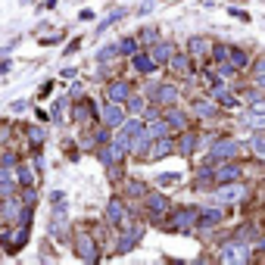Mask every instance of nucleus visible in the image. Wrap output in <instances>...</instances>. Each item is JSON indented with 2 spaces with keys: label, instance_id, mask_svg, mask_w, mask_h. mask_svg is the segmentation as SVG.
<instances>
[{
  "label": "nucleus",
  "instance_id": "1",
  "mask_svg": "<svg viewBox=\"0 0 265 265\" xmlns=\"http://www.w3.org/2000/svg\"><path fill=\"white\" fill-rule=\"evenodd\" d=\"M97 116H100V122H103L106 128H119L122 122H125V113H122V110H119V103H113V100L106 103V106H103V110H100Z\"/></svg>",
  "mask_w": 265,
  "mask_h": 265
},
{
  "label": "nucleus",
  "instance_id": "2",
  "mask_svg": "<svg viewBox=\"0 0 265 265\" xmlns=\"http://www.w3.org/2000/svg\"><path fill=\"white\" fill-rule=\"evenodd\" d=\"M75 253H78L81 259H87V262H94V259H97V243H94V237L84 234V231H78V234H75Z\"/></svg>",
  "mask_w": 265,
  "mask_h": 265
},
{
  "label": "nucleus",
  "instance_id": "3",
  "mask_svg": "<svg viewBox=\"0 0 265 265\" xmlns=\"http://www.w3.org/2000/svg\"><path fill=\"white\" fill-rule=\"evenodd\" d=\"M25 240H28V222H19L13 234H4V243H7V250H10V253H16Z\"/></svg>",
  "mask_w": 265,
  "mask_h": 265
},
{
  "label": "nucleus",
  "instance_id": "4",
  "mask_svg": "<svg viewBox=\"0 0 265 265\" xmlns=\"http://www.w3.org/2000/svg\"><path fill=\"white\" fill-rule=\"evenodd\" d=\"M140 237H144V225H128V234H122L119 240V253H131Z\"/></svg>",
  "mask_w": 265,
  "mask_h": 265
},
{
  "label": "nucleus",
  "instance_id": "5",
  "mask_svg": "<svg viewBox=\"0 0 265 265\" xmlns=\"http://www.w3.org/2000/svg\"><path fill=\"white\" fill-rule=\"evenodd\" d=\"M234 153H237V140H231V137L216 140V147L209 150V163H212V159H231Z\"/></svg>",
  "mask_w": 265,
  "mask_h": 265
},
{
  "label": "nucleus",
  "instance_id": "6",
  "mask_svg": "<svg viewBox=\"0 0 265 265\" xmlns=\"http://www.w3.org/2000/svg\"><path fill=\"white\" fill-rule=\"evenodd\" d=\"M197 222H200V209H193V206L178 209L172 216V228H190V225H197Z\"/></svg>",
  "mask_w": 265,
  "mask_h": 265
},
{
  "label": "nucleus",
  "instance_id": "7",
  "mask_svg": "<svg viewBox=\"0 0 265 265\" xmlns=\"http://www.w3.org/2000/svg\"><path fill=\"white\" fill-rule=\"evenodd\" d=\"M172 147H175V140L166 134V137H159L156 144H150V153L144 156V159H150V163H156V159H163V156H169L172 153Z\"/></svg>",
  "mask_w": 265,
  "mask_h": 265
},
{
  "label": "nucleus",
  "instance_id": "8",
  "mask_svg": "<svg viewBox=\"0 0 265 265\" xmlns=\"http://www.w3.org/2000/svg\"><path fill=\"white\" fill-rule=\"evenodd\" d=\"M147 209H150V216L153 219H163V216H169V200L163 197V193H150V197H147Z\"/></svg>",
  "mask_w": 265,
  "mask_h": 265
},
{
  "label": "nucleus",
  "instance_id": "9",
  "mask_svg": "<svg viewBox=\"0 0 265 265\" xmlns=\"http://www.w3.org/2000/svg\"><path fill=\"white\" fill-rule=\"evenodd\" d=\"M153 100L159 106H172L175 100H178V91H175V84H156L153 87Z\"/></svg>",
  "mask_w": 265,
  "mask_h": 265
},
{
  "label": "nucleus",
  "instance_id": "10",
  "mask_svg": "<svg viewBox=\"0 0 265 265\" xmlns=\"http://www.w3.org/2000/svg\"><path fill=\"white\" fill-rule=\"evenodd\" d=\"M128 94H131V87L125 81H110V84H106V97H110L113 103H125Z\"/></svg>",
  "mask_w": 265,
  "mask_h": 265
},
{
  "label": "nucleus",
  "instance_id": "11",
  "mask_svg": "<svg viewBox=\"0 0 265 265\" xmlns=\"http://www.w3.org/2000/svg\"><path fill=\"white\" fill-rule=\"evenodd\" d=\"M222 259L225 262H246V259H250V250L240 246V243H228L225 250H222Z\"/></svg>",
  "mask_w": 265,
  "mask_h": 265
},
{
  "label": "nucleus",
  "instance_id": "12",
  "mask_svg": "<svg viewBox=\"0 0 265 265\" xmlns=\"http://www.w3.org/2000/svg\"><path fill=\"white\" fill-rule=\"evenodd\" d=\"M125 153H128V150L122 147V144H113V147H103V150H100V159H103L106 166H116L119 159H125Z\"/></svg>",
  "mask_w": 265,
  "mask_h": 265
},
{
  "label": "nucleus",
  "instance_id": "13",
  "mask_svg": "<svg viewBox=\"0 0 265 265\" xmlns=\"http://www.w3.org/2000/svg\"><path fill=\"white\" fill-rule=\"evenodd\" d=\"M106 219H110L113 225H125V206H122V200H110V206H106Z\"/></svg>",
  "mask_w": 265,
  "mask_h": 265
},
{
  "label": "nucleus",
  "instance_id": "14",
  "mask_svg": "<svg viewBox=\"0 0 265 265\" xmlns=\"http://www.w3.org/2000/svg\"><path fill=\"white\" fill-rule=\"evenodd\" d=\"M222 222H225V212H222V209H206V212H200V222H197V225L216 228V225H222Z\"/></svg>",
  "mask_w": 265,
  "mask_h": 265
},
{
  "label": "nucleus",
  "instance_id": "15",
  "mask_svg": "<svg viewBox=\"0 0 265 265\" xmlns=\"http://www.w3.org/2000/svg\"><path fill=\"white\" fill-rule=\"evenodd\" d=\"M237 175H240V169H237V166H219L216 172H212V178H216L219 184H228V181H234Z\"/></svg>",
  "mask_w": 265,
  "mask_h": 265
},
{
  "label": "nucleus",
  "instance_id": "16",
  "mask_svg": "<svg viewBox=\"0 0 265 265\" xmlns=\"http://www.w3.org/2000/svg\"><path fill=\"white\" fill-rule=\"evenodd\" d=\"M134 69H137V72H144V75H150L156 69V60L150 57V53H137V57H134Z\"/></svg>",
  "mask_w": 265,
  "mask_h": 265
},
{
  "label": "nucleus",
  "instance_id": "17",
  "mask_svg": "<svg viewBox=\"0 0 265 265\" xmlns=\"http://www.w3.org/2000/svg\"><path fill=\"white\" fill-rule=\"evenodd\" d=\"M237 197H243V187H240V184H231V181H228V187L219 190V200H225V203H234Z\"/></svg>",
  "mask_w": 265,
  "mask_h": 265
},
{
  "label": "nucleus",
  "instance_id": "18",
  "mask_svg": "<svg viewBox=\"0 0 265 265\" xmlns=\"http://www.w3.org/2000/svg\"><path fill=\"white\" fill-rule=\"evenodd\" d=\"M169 128H172V125H169L166 119H156V122H150V128H144V131H147L150 137H166V134H169Z\"/></svg>",
  "mask_w": 265,
  "mask_h": 265
},
{
  "label": "nucleus",
  "instance_id": "19",
  "mask_svg": "<svg viewBox=\"0 0 265 265\" xmlns=\"http://www.w3.org/2000/svg\"><path fill=\"white\" fill-rule=\"evenodd\" d=\"M172 50H175L172 44H156V47H153V53H150V57H153L156 63H166V60H172Z\"/></svg>",
  "mask_w": 265,
  "mask_h": 265
},
{
  "label": "nucleus",
  "instance_id": "20",
  "mask_svg": "<svg viewBox=\"0 0 265 265\" xmlns=\"http://www.w3.org/2000/svg\"><path fill=\"white\" fill-rule=\"evenodd\" d=\"M169 66H172V72H178V75H187V57H181V53H172Z\"/></svg>",
  "mask_w": 265,
  "mask_h": 265
},
{
  "label": "nucleus",
  "instance_id": "21",
  "mask_svg": "<svg viewBox=\"0 0 265 265\" xmlns=\"http://www.w3.org/2000/svg\"><path fill=\"white\" fill-rule=\"evenodd\" d=\"M166 122H169V125H172V128H178V131H181V128L187 125V116H184V113H178V110H169V116H166Z\"/></svg>",
  "mask_w": 265,
  "mask_h": 265
},
{
  "label": "nucleus",
  "instance_id": "22",
  "mask_svg": "<svg viewBox=\"0 0 265 265\" xmlns=\"http://www.w3.org/2000/svg\"><path fill=\"white\" fill-rule=\"evenodd\" d=\"M193 147H197V134H181V140H178V153H193Z\"/></svg>",
  "mask_w": 265,
  "mask_h": 265
},
{
  "label": "nucleus",
  "instance_id": "23",
  "mask_svg": "<svg viewBox=\"0 0 265 265\" xmlns=\"http://www.w3.org/2000/svg\"><path fill=\"white\" fill-rule=\"evenodd\" d=\"M0 193L4 197L13 193V172H7V169H0Z\"/></svg>",
  "mask_w": 265,
  "mask_h": 265
},
{
  "label": "nucleus",
  "instance_id": "24",
  "mask_svg": "<svg viewBox=\"0 0 265 265\" xmlns=\"http://www.w3.org/2000/svg\"><path fill=\"white\" fill-rule=\"evenodd\" d=\"M212 97H216L222 106H234V94L228 91V87H216V91H212Z\"/></svg>",
  "mask_w": 265,
  "mask_h": 265
},
{
  "label": "nucleus",
  "instance_id": "25",
  "mask_svg": "<svg viewBox=\"0 0 265 265\" xmlns=\"http://www.w3.org/2000/svg\"><path fill=\"white\" fill-rule=\"evenodd\" d=\"M193 113L203 116V119H209V116H216V106L206 103V100H197V103H193Z\"/></svg>",
  "mask_w": 265,
  "mask_h": 265
},
{
  "label": "nucleus",
  "instance_id": "26",
  "mask_svg": "<svg viewBox=\"0 0 265 265\" xmlns=\"http://www.w3.org/2000/svg\"><path fill=\"white\" fill-rule=\"evenodd\" d=\"M91 110H94V106H91V103H87V100H81V103L75 106V110H72V116H75V122H84L87 116H91Z\"/></svg>",
  "mask_w": 265,
  "mask_h": 265
},
{
  "label": "nucleus",
  "instance_id": "27",
  "mask_svg": "<svg viewBox=\"0 0 265 265\" xmlns=\"http://www.w3.org/2000/svg\"><path fill=\"white\" fill-rule=\"evenodd\" d=\"M159 184H163V187H175V184H178L181 181V175L178 172H163V175H159V178H156Z\"/></svg>",
  "mask_w": 265,
  "mask_h": 265
},
{
  "label": "nucleus",
  "instance_id": "28",
  "mask_svg": "<svg viewBox=\"0 0 265 265\" xmlns=\"http://www.w3.org/2000/svg\"><path fill=\"white\" fill-rule=\"evenodd\" d=\"M119 53H125V57H134V53H137V41H134V38L119 41Z\"/></svg>",
  "mask_w": 265,
  "mask_h": 265
},
{
  "label": "nucleus",
  "instance_id": "29",
  "mask_svg": "<svg viewBox=\"0 0 265 265\" xmlns=\"http://www.w3.org/2000/svg\"><path fill=\"white\" fill-rule=\"evenodd\" d=\"M28 140H31V147H41V144H44V128L31 125V128H28Z\"/></svg>",
  "mask_w": 265,
  "mask_h": 265
},
{
  "label": "nucleus",
  "instance_id": "30",
  "mask_svg": "<svg viewBox=\"0 0 265 265\" xmlns=\"http://www.w3.org/2000/svg\"><path fill=\"white\" fill-rule=\"evenodd\" d=\"M122 16H125V10H116V13H113V16H106V19H103V22H100V25H97V31H106V28H110V25H113V22H116V19H122Z\"/></svg>",
  "mask_w": 265,
  "mask_h": 265
},
{
  "label": "nucleus",
  "instance_id": "31",
  "mask_svg": "<svg viewBox=\"0 0 265 265\" xmlns=\"http://www.w3.org/2000/svg\"><path fill=\"white\" fill-rule=\"evenodd\" d=\"M128 110H131V113H144V110H147L144 97H131V94H128Z\"/></svg>",
  "mask_w": 265,
  "mask_h": 265
},
{
  "label": "nucleus",
  "instance_id": "32",
  "mask_svg": "<svg viewBox=\"0 0 265 265\" xmlns=\"http://www.w3.org/2000/svg\"><path fill=\"white\" fill-rule=\"evenodd\" d=\"M19 209H22V200H10V203L4 206V219H13Z\"/></svg>",
  "mask_w": 265,
  "mask_h": 265
},
{
  "label": "nucleus",
  "instance_id": "33",
  "mask_svg": "<svg viewBox=\"0 0 265 265\" xmlns=\"http://www.w3.org/2000/svg\"><path fill=\"white\" fill-rule=\"evenodd\" d=\"M228 60H231V66H246V53L243 50H231V53H228Z\"/></svg>",
  "mask_w": 265,
  "mask_h": 265
},
{
  "label": "nucleus",
  "instance_id": "34",
  "mask_svg": "<svg viewBox=\"0 0 265 265\" xmlns=\"http://www.w3.org/2000/svg\"><path fill=\"white\" fill-rule=\"evenodd\" d=\"M16 181H19V184H22V187H25V184H28V187H31V181H34V178H31V172H28V169H25V166H22V169H19V172H16Z\"/></svg>",
  "mask_w": 265,
  "mask_h": 265
},
{
  "label": "nucleus",
  "instance_id": "35",
  "mask_svg": "<svg viewBox=\"0 0 265 265\" xmlns=\"http://www.w3.org/2000/svg\"><path fill=\"white\" fill-rule=\"evenodd\" d=\"M206 47H209L206 38H190V50H193V53H206Z\"/></svg>",
  "mask_w": 265,
  "mask_h": 265
},
{
  "label": "nucleus",
  "instance_id": "36",
  "mask_svg": "<svg viewBox=\"0 0 265 265\" xmlns=\"http://www.w3.org/2000/svg\"><path fill=\"white\" fill-rule=\"evenodd\" d=\"M34 200H38V197H34V190L28 187V190L22 193V206H28V209H31V206H34Z\"/></svg>",
  "mask_w": 265,
  "mask_h": 265
},
{
  "label": "nucleus",
  "instance_id": "37",
  "mask_svg": "<svg viewBox=\"0 0 265 265\" xmlns=\"http://www.w3.org/2000/svg\"><path fill=\"white\" fill-rule=\"evenodd\" d=\"M50 203H53V206H63V203H66V193H63V190H53V193H50Z\"/></svg>",
  "mask_w": 265,
  "mask_h": 265
},
{
  "label": "nucleus",
  "instance_id": "38",
  "mask_svg": "<svg viewBox=\"0 0 265 265\" xmlns=\"http://www.w3.org/2000/svg\"><path fill=\"white\" fill-rule=\"evenodd\" d=\"M228 53H231V47H216V60H228Z\"/></svg>",
  "mask_w": 265,
  "mask_h": 265
},
{
  "label": "nucleus",
  "instance_id": "39",
  "mask_svg": "<svg viewBox=\"0 0 265 265\" xmlns=\"http://www.w3.org/2000/svg\"><path fill=\"white\" fill-rule=\"evenodd\" d=\"M253 147H256L259 153H265V137H253Z\"/></svg>",
  "mask_w": 265,
  "mask_h": 265
},
{
  "label": "nucleus",
  "instance_id": "40",
  "mask_svg": "<svg viewBox=\"0 0 265 265\" xmlns=\"http://www.w3.org/2000/svg\"><path fill=\"white\" fill-rule=\"evenodd\" d=\"M256 113H265V103H256Z\"/></svg>",
  "mask_w": 265,
  "mask_h": 265
},
{
  "label": "nucleus",
  "instance_id": "41",
  "mask_svg": "<svg viewBox=\"0 0 265 265\" xmlns=\"http://www.w3.org/2000/svg\"><path fill=\"white\" fill-rule=\"evenodd\" d=\"M22 4H28V0H22Z\"/></svg>",
  "mask_w": 265,
  "mask_h": 265
}]
</instances>
